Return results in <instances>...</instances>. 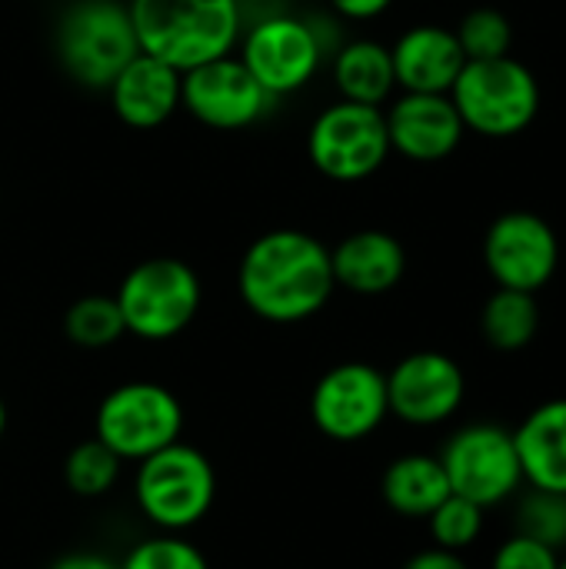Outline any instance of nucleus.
<instances>
[{"label": "nucleus", "instance_id": "nucleus-10", "mask_svg": "<svg viewBox=\"0 0 566 569\" xmlns=\"http://www.w3.org/2000/svg\"><path fill=\"white\" fill-rule=\"evenodd\" d=\"M387 417V373L360 360L330 367L310 393L314 427L337 443L367 440Z\"/></svg>", "mask_w": 566, "mask_h": 569}, {"label": "nucleus", "instance_id": "nucleus-9", "mask_svg": "<svg viewBox=\"0 0 566 569\" xmlns=\"http://www.w3.org/2000/svg\"><path fill=\"white\" fill-rule=\"evenodd\" d=\"M307 153L310 163L330 180H364L377 173L390 153L387 117L380 113V107L340 100L314 120Z\"/></svg>", "mask_w": 566, "mask_h": 569}, {"label": "nucleus", "instance_id": "nucleus-7", "mask_svg": "<svg viewBox=\"0 0 566 569\" xmlns=\"http://www.w3.org/2000/svg\"><path fill=\"white\" fill-rule=\"evenodd\" d=\"M127 333L140 340H170L183 333L200 310L197 273L173 257L137 263L113 293Z\"/></svg>", "mask_w": 566, "mask_h": 569}, {"label": "nucleus", "instance_id": "nucleus-30", "mask_svg": "<svg viewBox=\"0 0 566 569\" xmlns=\"http://www.w3.org/2000/svg\"><path fill=\"white\" fill-rule=\"evenodd\" d=\"M404 569H470L467 560L460 553H450V550H440V547H430V550H420L417 557H410Z\"/></svg>", "mask_w": 566, "mask_h": 569}, {"label": "nucleus", "instance_id": "nucleus-15", "mask_svg": "<svg viewBox=\"0 0 566 569\" xmlns=\"http://www.w3.org/2000/svg\"><path fill=\"white\" fill-rule=\"evenodd\" d=\"M384 117L390 150L417 163L447 160L467 130L450 93H404Z\"/></svg>", "mask_w": 566, "mask_h": 569}, {"label": "nucleus", "instance_id": "nucleus-29", "mask_svg": "<svg viewBox=\"0 0 566 569\" xmlns=\"http://www.w3.org/2000/svg\"><path fill=\"white\" fill-rule=\"evenodd\" d=\"M490 569H560V553L537 543V540H527V537L514 533L494 553Z\"/></svg>", "mask_w": 566, "mask_h": 569}, {"label": "nucleus", "instance_id": "nucleus-11", "mask_svg": "<svg viewBox=\"0 0 566 569\" xmlns=\"http://www.w3.org/2000/svg\"><path fill=\"white\" fill-rule=\"evenodd\" d=\"M484 263L497 287L537 293L560 263V240L554 227L530 210L500 213L484 237Z\"/></svg>", "mask_w": 566, "mask_h": 569}, {"label": "nucleus", "instance_id": "nucleus-28", "mask_svg": "<svg viewBox=\"0 0 566 569\" xmlns=\"http://www.w3.org/2000/svg\"><path fill=\"white\" fill-rule=\"evenodd\" d=\"M120 569H210L207 557L180 533H157L137 543Z\"/></svg>", "mask_w": 566, "mask_h": 569}, {"label": "nucleus", "instance_id": "nucleus-12", "mask_svg": "<svg viewBox=\"0 0 566 569\" xmlns=\"http://www.w3.org/2000/svg\"><path fill=\"white\" fill-rule=\"evenodd\" d=\"M270 93L254 80L240 57H217L183 70L180 103L214 130H240L260 120L270 107Z\"/></svg>", "mask_w": 566, "mask_h": 569}, {"label": "nucleus", "instance_id": "nucleus-19", "mask_svg": "<svg viewBox=\"0 0 566 569\" xmlns=\"http://www.w3.org/2000/svg\"><path fill=\"white\" fill-rule=\"evenodd\" d=\"M514 443L530 487L566 493V397L530 410L514 430Z\"/></svg>", "mask_w": 566, "mask_h": 569}, {"label": "nucleus", "instance_id": "nucleus-20", "mask_svg": "<svg viewBox=\"0 0 566 569\" xmlns=\"http://www.w3.org/2000/svg\"><path fill=\"white\" fill-rule=\"evenodd\" d=\"M380 493L394 513L427 520L450 497V483H447V473L440 467V457L407 453V457H397L384 470Z\"/></svg>", "mask_w": 566, "mask_h": 569}, {"label": "nucleus", "instance_id": "nucleus-31", "mask_svg": "<svg viewBox=\"0 0 566 569\" xmlns=\"http://www.w3.org/2000/svg\"><path fill=\"white\" fill-rule=\"evenodd\" d=\"M337 13L350 17V20H370L377 13H384L394 0H330Z\"/></svg>", "mask_w": 566, "mask_h": 569}, {"label": "nucleus", "instance_id": "nucleus-24", "mask_svg": "<svg viewBox=\"0 0 566 569\" xmlns=\"http://www.w3.org/2000/svg\"><path fill=\"white\" fill-rule=\"evenodd\" d=\"M120 467H123V460L110 447H103L97 437H90L70 450V457L63 463V480H67L70 493H77L83 500H97L113 490V483L120 480Z\"/></svg>", "mask_w": 566, "mask_h": 569}, {"label": "nucleus", "instance_id": "nucleus-17", "mask_svg": "<svg viewBox=\"0 0 566 569\" xmlns=\"http://www.w3.org/2000/svg\"><path fill=\"white\" fill-rule=\"evenodd\" d=\"M394 77L407 93H450L467 57L454 30L420 23L410 27L390 50Z\"/></svg>", "mask_w": 566, "mask_h": 569}, {"label": "nucleus", "instance_id": "nucleus-13", "mask_svg": "<svg viewBox=\"0 0 566 569\" xmlns=\"http://www.w3.org/2000/svg\"><path fill=\"white\" fill-rule=\"evenodd\" d=\"M467 397L464 370L454 357L417 350L387 373L390 413L410 427H437L450 420Z\"/></svg>", "mask_w": 566, "mask_h": 569}, {"label": "nucleus", "instance_id": "nucleus-18", "mask_svg": "<svg viewBox=\"0 0 566 569\" xmlns=\"http://www.w3.org/2000/svg\"><path fill=\"white\" fill-rule=\"evenodd\" d=\"M334 283L360 297H380L404 280L407 253L394 233L357 230L330 250Z\"/></svg>", "mask_w": 566, "mask_h": 569}, {"label": "nucleus", "instance_id": "nucleus-4", "mask_svg": "<svg viewBox=\"0 0 566 569\" xmlns=\"http://www.w3.org/2000/svg\"><path fill=\"white\" fill-rule=\"evenodd\" d=\"M133 497L160 533H183L210 513L217 500V470L197 447L177 440L137 463Z\"/></svg>", "mask_w": 566, "mask_h": 569}, {"label": "nucleus", "instance_id": "nucleus-14", "mask_svg": "<svg viewBox=\"0 0 566 569\" xmlns=\"http://www.w3.org/2000/svg\"><path fill=\"white\" fill-rule=\"evenodd\" d=\"M320 53L314 27L297 17H267L247 30L240 60L270 97H280L300 90L317 73Z\"/></svg>", "mask_w": 566, "mask_h": 569}, {"label": "nucleus", "instance_id": "nucleus-1", "mask_svg": "<svg viewBox=\"0 0 566 569\" xmlns=\"http://www.w3.org/2000/svg\"><path fill=\"white\" fill-rule=\"evenodd\" d=\"M237 287L260 320L300 323L320 313L337 287L330 250L304 230H270L247 247Z\"/></svg>", "mask_w": 566, "mask_h": 569}, {"label": "nucleus", "instance_id": "nucleus-33", "mask_svg": "<svg viewBox=\"0 0 566 569\" xmlns=\"http://www.w3.org/2000/svg\"><path fill=\"white\" fill-rule=\"evenodd\" d=\"M3 433H7V403L0 397V440H3Z\"/></svg>", "mask_w": 566, "mask_h": 569}, {"label": "nucleus", "instance_id": "nucleus-6", "mask_svg": "<svg viewBox=\"0 0 566 569\" xmlns=\"http://www.w3.org/2000/svg\"><path fill=\"white\" fill-rule=\"evenodd\" d=\"M183 433V407L163 387L150 380H133L113 387L93 420V437L110 447L123 463L147 460L163 447L177 443Z\"/></svg>", "mask_w": 566, "mask_h": 569}, {"label": "nucleus", "instance_id": "nucleus-8", "mask_svg": "<svg viewBox=\"0 0 566 569\" xmlns=\"http://www.w3.org/2000/svg\"><path fill=\"white\" fill-rule=\"evenodd\" d=\"M440 467L450 493L484 510L510 500L524 483L514 430L497 423H470L457 430L440 453Z\"/></svg>", "mask_w": 566, "mask_h": 569}, {"label": "nucleus", "instance_id": "nucleus-3", "mask_svg": "<svg viewBox=\"0 0 566 569\" xmlns=\"http://www.w3.org/2000/svg\"><path fill=\"white\" fill-rule=\"evenodd\" d=\"M450 100L467 130L480 137H517L540 110V83L517 57L467 60L450 87Z\"/></svg>", "mask_w": 566, "mask_h": 569}, {"label": "nucleus", "instance_id": "nucleus-34", "mask_svg": "<svg viewBox=\"0 0 566 569\" xmlns=\"http://www.w3.org/2000/svg\"><path fill=\"white\" fill-rule=\"evenodd\" d=\"M560 569H566V557H560Z\"/></svg>", "mask_w": 566, "mask_h": 569}, {"label": "nucleus", "instance_id": "nucleus-27", "mask_svg": "<svg viewBox=\"0 0 566 569\" xmlns=\"http://www.w3.org/2000/svg\"><path fill=\"white\" fill-rule=\"evenodd\" d=\"M430 540L434 547L440 550H450V553H464L467 547H474L484 533V507L450 493L430 517Z\"/></svg>", "mask_w": 566, "mask_h": 569}, {"label": "nucleus", "instance_id": "nucleus-21", "mask_svg": "<svg viewBox=\"0 0 566 569\" xmlns=\"http://www.w3.org/2000/svg\"><path fill=\"white\" fill-rule=\"evenodd\" d=\"M334 80L344 100L380 107L397 87L390 50L377 40H354L334 60Z\"/></svg>", "mask_w": 566, "mask_h": 569}, {"label": "nucleus", "instance_id": "nucleus-25", "mask_svg": "<svg viewBox=\"0 0 566 569\" xmlns=\"http://www.w3.org/2000/svg\"><path fill=\"white\" fill-rule=\"evenodd\" d=\"M514 533L537 540L550 550H566V493L554 490H537L530 487L517 500L514 513Z\"/></svg>", "mask_w": 566, "mask_h": 569}, {"label": "nucleus", "instance_id": "nucleus-2", "mask_svg": "<svg viewBox=\"0 0 566 569\" xmlns=\"http://www.w3.org/2000/svg\"><path fill=\"white\" fill-rule=\"evenodd\" d=\"M127 10L140 50L180 73L227 57L240 37L237 0H130Z\"/></svg>", "mask_w": 566, "mask_h": 569}, {"label": "nucleus", "instance_id": "nucleus-32", "mask_svg": "<svg viewBox=\"0 0 566 569\" xmlns=\"http://www.w3.org/2000/svg\"><path fill=\"white\" fill-rule=\"evenodd\" d=\"M50 569H120V567H117V563H110V560H103V557H97V553H70V557L57 560Z\"/></svg>", "mask_w": 566, "mask_h": 569}, {"label": "nucleus", "instance_id": "nucleus-23", "mask_svg": "<svg viewBox=\"0 0 566 569\" xmlns=\"http://www.w3.org/2000/svg\"><path fill=\"white\" fill-rule=\"evenodd\" d=\"M63 333L70 343H77L83 350H103V347L117 343L127 333V327H123V313H120L117 300L93 293V297H80L67 310Z\"/></svg>", "mask_w": 566, "mask_h": 569}, {"label": "nucleus", "instance_id": "nucleus-26", "mask_svg": "<svg viewBox=\"0 0 566 569\" xmlns=\"http://www.w3.org/2000/svg\"><path fill=\"white\" fill-rule=\"evenodd\" d=\"M454 33H457V43H460V50H464L467 60L507 57L510 47H514V27H510L507 13H500L497 7H477V10H470Z\"/></svg>", "mask_w": 566, "mask_h": 569}, {"label": "nucleus", "instance_id": "nucleus-22", "mask_svg": "<svg viewBox=\"0 0 566 569\" xmlns=\"http://www.w3.org/2000/svg\"><path fill=\"white\" fill-rule=\"evenodd\" d=\"M484 340L500 353H517L534 343L540 330V307L534 293L497 287V293L484 303L480 313Z\"/></svg>", "mask_w": 566, "mask_h": 569}, {"label": "nucleus", "instance_id": "nucleus-16", "mask_svg": "<svg viewBox=\"0 0 566 569\" xmlns=\"http://www.w3.org/2000/svg\"><path fill=\"white\" fill-rule=\"evenodd\" d=\"M180 70L140 50L107 87L113 113L133 130L160 127L180 107Z\"/></svg>", "mask_w": 566, "mask_h": 569}, {"label": "nucleus", "instance_id": "nucleus-5", "mask_svg": "<svg viewBox=\"0 0 566 569\" xmlns=\"http://www.w3.org/2000/svg\"><path fill=\"white\" fill-rule=\"evenodd\" d=\"M57 53L73 80L107 90L140 53L130 10L113 0H77L57 27Z\"/></svg>", "mask_w": 566, "mask_h": 569}]
</instances>
